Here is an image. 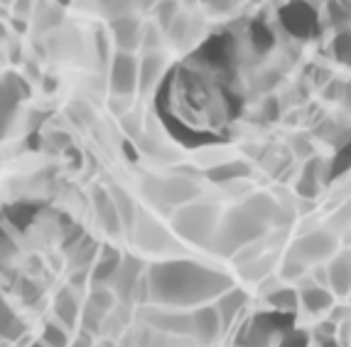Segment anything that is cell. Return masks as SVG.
<instances>
[{
  "label": "cell",
  "instance_id": "3",
  "mask_svg": "<svg viewBox=\"0 0 351 347\" xmlns=\"http://www.w3.org/2000/svg\"><path fill=\"white\" fill-rule=\"evenodd\" d=\"M295 313L282 311H261L241 325L234 337V347H273L287 330L295 328Z\"/></svg>",
  "mask_w": 351,
  "mask_h": 347
},
{
  "label": "cell",
  "instance_id": "12",
  "mask_svg": "<svg viewBox=\"0 0 351 347\" xmlns=\"http://www.w3.org/2000/svg\"><path fill=\"white\" fill-rule=\"evenodd\" d=\"M192 313V342L194 345H202V347H209L219 340L223 330V323H221V315H219L217 306H199L194 308Z\"/></svg>",
  "mask_w": 351,
  "mask_h": 347
},
{
  "label": "cell",
  "instance_id": "23",
  "mask_svg": "<svg viewBox=\"0 0 351 347\" xmlns=\"http://www.w3.org/2000/svg\"><path fill=\"white\" fill-rule=\"evenodd\" d=\"M251 163L246 160H223V163L211 165L206 170V177L211 183L217 185H226V183H236V180H243V177L251 175Z\"/></svg>",
  "mask_w": 351,
  "mask_h": 347
},
{
  "label": "cell",
  "instance_id": "38",
  "mask_svg": "<svg viewBox=\"0 0 351 347\" xmlns=\"http://www.w3.org/2000/svg\"><path fill=\"white\" fill-rule=\"evenodd\" d=\"M278 347H312V337L307 330L293 328L278 340Z\"/></svg>",
  "mask_w": 351,
  "mask_h": 347
},
{
  "label": "cell",
  "instance_id": "16",
  "mask_svg": "<svg viewBox=\"0 0 351 347\" xmlns=\"http://www.w3.org/2000/svg\"><path fill=\"white\" fill-rule=\"evenodd\" d=\"M91 200H94V212L99 224L106 230V234H121L123 232V222H121V214L116 210V202H113L111 192L106 188H96L94 194H91Z\"/></svg>",
  "mask_w": 351,
  "mask_h": 347
},
{
  "label": "cell",
  "instance_id": "37",
  "mask_svg": "<svg viewBox=\"0 0 351 347\" xmlns=\"http://www.w3.org/2000/svg\"><path fill=\"white\" fill-rule=\"evenodd\" d=\"M20 104V96L8 87L5 79H0V118H12Z\"/></svg>",
  "mask_w": 351,
  "mask_h": 347
},
{
  "label": "cell",
  "instance_id": "45",
  "mask_svg": "<svg viewBox=\"0 0 351 347\" xmlns=\"http://www.w3.org/2000/svg\"><path fill=\"white\" fill-rule=\"evenodd\" d=\"M8 128H10V118H0V138H5Z\"/></svg>",
  "mask_w": 351,
  "mask_h": 347
},
{
  "label": "cell",
  "instance_id": "22",
  "mask_svg": "<svg viewBox=\"0 0 351 347\" xmlns=\"http://www.w3.org/2000/svg\"><path fill=\"white\" fill-rule=\"evenodd\" d=\"M324 168H327V165L319 158L307 160V165L302 168V175H300V180H298V188H295L300 197L315 200L317 192H319V188H322V183H324Z\"/></svg>",
  "mask_w": 351,
  "mask_h": 347
},
{
  "label": "cell",
  "instance_id": "17",
  "mask_svg": "<svg viewBox=\"0 0 351 347\" xmlns=\"http://www.w3.org/2000/svg\"><path fill=\"white\" fill-rule=\"evenodd\" d=\"M121 261H123V254L113 247H101L99 256H96L94 266L88 271V281L91 286H108L116 276V271L121 269Z\"/></svg>",
  "mask_w": 351,
  "mask_h": 347
},
{
  "label": "cell",
  "instance_id": "29",
  "mask_svg": "<svg viewBox=\"0 0 351 347\" xmlns=\"http://www.w3.org/2000/svg\"><path fill=\"white\" fill-rule=\"evenodd\" d=\"M349 170H351V135L346 138L344 143H339V146H337L332 160H329L327 168H324V180L341 177V175H346Z\"/></svg>",
  "mask_w": 351,
  "mask_h": 347
},
{
  "label": "cell",
  "instance_id": "11",
  "mask_svg": "<svg viewBox=\"0 0 351 347\" xmlns=\"http://www.w3.org/2000/svg\"><path fill=\"white\" fill-rule=\"evenodd\" d=\"M143 320H145L147 328L165 333V335H172V337L192 335V313L189 311H158V308H147L143 313Z\"/></svg>",
  "mask_w": 351,
  "mask_h": 347
},
{
  "label": "cell",
  "instance_id": "24",
  "mask_svg": "<svg viewBox=\"0 0 351 347\" xmlns=\"http://www.w3.org/2000/svg\"><path fill=\"white\" fill-rule=\"evenodd\" d=\"M79 315H82V306L76 300L74 291L71 289H62L54 298V318H57L59 325H64L66 330L76 328L79 323Z\"/></svg>",
  "mask_w": 351,
  "mask_h": 347
},
{
  "label": "cell",
  "instance_id": "19",
  "mask_svg": "<svg viewBox=\"0 0 351 347\" xmlns=\"http://www.w3.org/2000/svg\"><path fill=\"white\" fill-rule=\"evenodd\" d=\"M243 207H246L258 222H263L265 227H273V224L282 227V224H287V214H282L278 202L273 197H268V194H253V197H248L243 202Z\"/></svg>",
  "mask_w": 351,
  "mask_h": 347
},
{
  "label": "cell",
  "instance_id": "7",
  "mask_svg": "<svg viewBox=\"0 0 351 347\" xmlns=\"http://www.w3.org/2000/svg\"><path fill=\"white\" fill-rule=\"evenodd\" d=\"M236 52H239V45H236V40L231 35H211L209 40L197 49L194 59L199 62L202 69L226 74V71H231V67H234Z\"/></svg>",
  "mask_w": 351,
  "mask_h": 347
},
{
  "label": "cell",
  "instance_id": "6",
  "mask_svg": "<svg viewBox=\"0 0 351 347\" xmlns=\"http://www.w3.org/2000/svg\"><path fill=\"white\" fill-rule=\"evenodd\" d=\"M155 111H158L162 128L167 131L172 141H177L182 148H192V150H199V148L223 143V135L219 133V131L197 128V126L187 124V121H184V118H180L177 113H172L170 109H155Z\"/></svg>",
  "mask_w": 351,
  "mask_h": 347
},
{
  "label": "cell",
  "instance_id": "36",
  "mask_svg": "<svg viewBox=\"0 0 351 347\" xmlns=\"http://www.w3.org/2000/svg\"><path fill=\"white\" fill-rule=\"evenodd\" d=\"M88 306H94V308H99L101 313H108L113 311V306H116V293H113L108 286H94L91 289V293H88V300H86Z\"/></svg>",
  "mask_w": 351,
  "mask_h": 347
},
{
  "label": "cell",
  "instance_id": "2",
  "mask_svg": "<svg viewBox=\"0 0 351 347\" xmlns=\"http://www.w3.org/2000/svg\"><path fill=\"white\" fill-rule=\"evenodd\" d=\"M268 232L263 222H258L246 207H234L219 219L217 234L211 239V251L221 254V256H236L241 249L251 247L261 241Z\"/></svg>",
  "mask_w": 351,
  "mask_h": 347
},
{
  "label": "cell",
  "instance_id": "28",
  "mask_svg": "<svg viewBox=\"0 0 351 347\" xmlns=\"http://www.w3.org/2000/svg\"><path fill=\"white\" fill-rule=\"evenodd\" d=\"M25 335V323L18 318V313L8 306L5 298H0V337L3 340H20Z\"/></svg>",
  "mask_w": 351,
  "mask_h": 347
},
{
  "label": "cell",
  "instance_id": "27",
  "mask_svg": "<svg viewBox=\"0 0 351 347\" xmlns=\"http://www.w3.org/2000/svg\"><path fill=\"white\" fill-rule=\"evenodd\" d=\"M40 214V205L37 202H15L5 210V219L10 227H15L18 232H25L29 224L35 222Z\"/></svg>",
  "mask_w": 351,
  "mask_h": 347
},
{
  "label": "cell",
  "instance_id": "31",
  "mask_svg": "<svg viewBox=\"0 0 351 347\" xmlns=\"http://www.w3.org/2000/svg\"><path fill=\"white\" fill-rule=\"evenodd\" d=\"M113 197V202H116V210L118 214H121V222H123V230H133L135 222H138V210H135V202L133 197H130L128 192H125L123 188H111L108 190Z\"/></svg>",
  "mask_w": 351,
  "mask_h": 347
},
{
  "label": "cell",
  "instance_id": "44",
  "mask_svg": "<svg viewBox=\"0 0 351 347\" xmlns=\"http://www.w3.org/2000/svg\"><path fill=\"white\" fill-rule=\"evenodd\" d=\"M29 5H32V0H15V8H18V12H27Z\"/></svg>",
  "mask_w": 351,
  "mask_h": 347
},
{
  "label": "cell",
  "instance_id": "50",
  "mask_svg": "<svg viewBox=\"0 0 351 347\" xmlns=\"http://www.w3.org/2000/svg\"><path fill=\"white\" fill-rule=\"evenodd\" d=\"M304 3H315V0H304Z\"/></svg>",
  "mask_w": 351,
  "mask_h": 347
},
{
  "label": "cell",
  "instance_id": "32",
  "mask_svg": "<svg viewBox=\"0 0 351 347\" xmlns=\"http://www.w3.org/2000/svg\"><path fill=\"white\" fill-rule=\"evenodd\" d=\"M265 303H268L273 311L282 313H295L300 306V293L298 289H287V286H278L276 291L265 293Z\"/></svg>",
  "mask_w": 351,
  "mask_h": 347
},
{
  "label": "cell",
  "instance_id": "21",
  "mask_svg": "<svg viewBox=\"0 0 351 347\" xmlns=\"http://www.w3.org/2000/svg\"><path fill=\"white\" fill-rule=\"evenodd\" d=\"M217 311H219V315H221V323H223V328H228V325L234 323L236 318H239L241 313H243V308L248 306V293L243 289H228V291H223L221 295L217 298Z\"/></svg>",
  "mask_w": 351,
  "mask_h": 347
},
{
  "label": "cell",
  "instance_id": "34",
  "mask_svg": "<svg viewBox=\"0 0 351 347\" xmlns=\"http://www.w3.org/2000/svg\"><path fill=\"white\" fill-rule=\"evenodd\" d=\"M106 323V313H101L99 308L94 306H84L82 308V315H79V325H82V333H88V335H99L101 330H104Z\"/></svg>",
  "mask_w": 351,
  "mask_h": 347
},
{
  "label": "cell",
  "instance_id": "26",
  "mask_svg": "<svg viewBox=\"0 0 351 347\" xmlns=\"http://www.w3.org/2000/svg\"><path fill=\"white\" fill-rule=\"evenodd\" d=\"M69 251V266L74 271H91L96 256H99V244L91 236H82L74 247L66 249Z\"/></svg>",
  "mask_w": 351,
  "mask_h": 347
},
{
  "label": "cell",
  "instance_id": "20",
  "mask_svg": "<svg viewBox=\"0 0 351 347\" xmlns=\"http://www.w3.org/2000/svg\"><path fill=\"white\" fill-rule=\"evenodd\" d=\"M300 293V303L307 313H324V311H332L334 306V293L327 289V286H319V283L310 281V283H302V289L298 291Z\"/></svg>",
  "mask_w": 351,
  "mask_h": 347
},
{
  "label": "cell",
  "instance_id": "5",
  "mask_svg": "<svg viewBox=\"0 0 351 347\" xmlns=\"http://www.w3.org/2000/svg\"><path fill=\"white\" fill-rule=\"evenodd\" d=\"M143 190H145V194L155 205L177 207V210L194 202L197 194H199V188H197V183H194L192 177H182V175L165 177V180H160V177H145Z\"/></svg>",
  "mask_w": 351,
  "mask_h": 347
},
{
  "label": "cell",
  "instance_id": "48",
  "mask_svg": "<svg viewBox=\"0 0 351 347\" xmlns=\"http://www.w3.org/2000/svg\"><path fill=\"white\" fill-rule=\"evenodd\" d=\"M54 3H57V5H69L71 0H54Z\"/></svg>",
  "mask_w": 351,
  "mask_h": 347
},
{
  "label": "cell",
  "instance_id": "47",
  "mask_svg": "<svg viewBox=\"0 0 351 347\" xmlns=\"http://www.w3.org/2000/svg\"><path fill=\"white\" fill-rule=\"evenodd\" d=\"M344 328H346V333H349V337H351V315H349V320L344 323Z\"/></svg>",
  "mask_w": 351,
  "mask_h": 347
},
{
  "label": "cell",
  "instance_id": "41",
  "mask_svg": "<svg viewBox=\"0 0 351 347\" xmlns=\"http://www.w3.org/2000/svg\"><path fill=\"white\" fill-rule=\"evenodd\" d=\"M280 276L287 278V281H293V278H302L304 276V264H300V261H295V259H285L282 261Z\"/></svg>",
  "mask_w": 351,
  "mask_h": 347
},
{
  "label": "cell",
  "instance_id": "10",
  "mask_svg": "<svg viewBox=\"0 0 351 347\" xmlns=\"http://www.w3.org/2000/svg\"><path fill=\"white\" fill-rule=\"evenodd\" d=\"M138 87V59L130 52H116L108 62V89L118 99H128Z\"/></svg>",
  "mask_w": 351,
  "mask_h": 347
},
{
  "label": "cell",
  "instance_id": "18",
  "mask_svg": "<svg viewBox=\"0 0 351 347\" xmlns=\"http://www.w3.org/2000/svg\"><path fill=\"white\" fill-rule=\"evenodd\" d=\"M135 239L141 247H145L147 251H162L165 247H170V234L165 232V227H160L155 219H150L147 214H138L135 222Z\"/></svg>",
  "mask_w": 351,
  "mask_h": 347
},
{
  "label": "cell",
  "instance_id": "42",
  "mask_svg": "<svg viewBox=\"0 0 351 347\" xmlns=\"http://www.w3.org/2000/svg\"><path fill=\"white\" fill-rule=\"evenodd\" d=\"M94 345H96L94 335H88V333H82V330H79V335L71 340L69 347H94Z\"/></svg>",
  "mask_w": 351,
  "mask_h": 347
},
{
  "label": "cell",
  "instance_id": "35",
  "mask_svg": "<svg viewBox=\"0 0 351 347\" xmlns=\"http://www.w3.org/2000/svg\"><path fill=\"white\" fill-rule=\"evenodd\" d=\"M42 345L47 347H69L71 345V337L66 333L64 325H59L57 320L54 323H47L45 330H42Z\"/></svg>",
  "mask_w": 351,
  "mask_h": 347
},
{
  "label": "cell",
  "instance_id": "25",
  "mask_svg": "<svg viewBox=\"0 0 351 347\" xmlns=\"http://www.w3.org/2000/svg\"><path fill=\"white\" fill-rule=\"evenodd\" d=\"M165 77V59L160 54H145L138 65V87L141 91H150Z\"/></svg>",
  "mask_w": 351,
  "mask_h": 347
},
{
  "label": "cell",
  "instance_id": "8",
  "mask_svg": "<svg viewBox=\"0 0 351 347\" xmlns=\"http://www.w3.org/2000/svg\"><path fill=\"white\" fill-rule=\"evenodd\" d=\"M334 254H337V236L332 232H310V234L295 239V244L287 251V259H295L307 266L332 259Z\"/></svg>",
  "mask_w": 351,
  "mask_h": 347
},
{
  "label": "cell",
  "instance_id": "49",
  "mask_svg": "<svg viewBox=\"0 0 351 347\" xmlns=\"http://www.w3.org/2000/svg\"><path fill=\"white\" fill-rule=\"evenodd\" d=\"M32 347H47V345H42V342H35V345H32Z\"/></svg>",
  "mask_w": 351,
  "mask_h": 347
},
{
  "label": "cell",
  "instance_id": "13",
  "mask_svg": "<svg viewBox=\"0 0 351 347\" xmlns=\"http://www.w3.org/2000/svg\"><path fill=\"white\" fill-rule=\"evenodd\" d=\"M143 276H145V264H143V259H138V256H123L121 269L116 271V276L108 283V289L118 295V300L130 303Z\"/></svg>",
  "mask_w": 351,
  "mask_h": 347
},
{
  "label": "cell",
  "instance_id": "40",
  "mask_svg": "<svg viewBox=\"0 0 351 347\" xmlns=\"http://www.w3.org/2000/svg\"><path fill=\"white\" fill-rule=\"evenodd\" d=\"M158 20L162 27H172V20H177V3L175 0H162L158 5Z\"/></svg>",
  "mask_w": 351,
  "mask_h": 347
},
{
  "label": "cell",
  "instance_id": "15",
  "mask_svg": "<svg viewBox=\"0 0 351 347\" xmlns=\"http://www.w3.org/2000/svg\"><path fill=\"white\" fill-rule=\"evenodd\" d=\"M111 35L118 45V52H130L143 45V27L133 15H121L111 20Z\"/></svg>",
  "mask_w": 351,
  "mask_h": 347
},
{
  "label": "cell",
  "instance_id": "39",
  "mask_svg": "<svg viewBox=\"0 0 351 347\" xmlns=\"http://www.w3.org/2000/svg\"><path fill=\"white\" fill-rule=\"evenodd\" d=\"M334 54H337L339 62L351 65V32L349 30H344V32L337 35V40H334Z\"/></svg>",
  "mask_w": 351,
  "mask_h": 347
},
{
  "label": "cell",
  "instance_id": "43",
  "mask_svg": "<svg viewBox=\"0 0 351 347\" xmlns=\"http://www.w3.org/2000/svg\"><path fill=\"white\" fill-rule=\"evenodd\" d=\"M317 347H341V342L337 337H324V340H317Z\"/></svg>",
  "mask_w": 351,
  "mask_h": 347
},
{
  "label": "cell",
  "instance_id": "4",
  "mask_svg": "<svg viewBox=\"0 0 351 347\" xmlns=\"http://www.w3.org/2000/svg\"><path fill=\"white\" fill-rule=\"evenodd\" d=\"M172 227L184 241L209 249L219 227V207L211 202H189L175 212Z\"/></svg>",
  "mask_w": 351,
  "mask_h": 347
},
{
  "label": "cell",
  "instance_id": "46",
  "mask_svg": "<svg viewBox=\"0 0 351 347\" xmlns=\"http://www.w3.org/2000/svg\"><path fill=\"white\" fill-rule=\"evenodd\" d=\"M94 347H118V345H116V340H111V337H104V340H99Z\"/></svg>",
  "mask_w": 351,
  "mask_h": 347
},
{
  "label": "cell",
  "instance_id": "33",
  "mask_svg": "<svg viewBox=\"0 0 351 347\" xmlns=\"http://www.w3.org/2000/svg\"><path fill=\"white\" fill-rule=\"evenodd\" d=\"M276 264V256H270V254H261L256 256L253 261L241 266V276L248 278V281H265V276H270V269Z\"/></svg>",
  "mask_w": 351,
  "mask_h": 347
},
{
  "label": "cell",
  "instance_id": "9",
  "mask_svg": "<svg viewBox=\"0 0 351 347\" xmlns=\"http://www.w3.org/2000/svg\"><path fill=\"white\" fill-rule=\"evenodd\" d=\"M278 20L285 27V32L300 37V40H307L319 32V15H317L315 5L304 3V0H290L287 5H282Z\"/></svg>",
  "mask_w": 351,
  "mask_h": 347
},
{
  "label": "cell",
  "instance_id": "14",
  "mask_svg": "<svg viewBox=\"0 0 351 347\" xmlns=\"http://www.w3.org/2000/svg\"><path fill=\"white\" fill-rule=\"evenodd\" d=\"M324 269H327V289L332 291L334 295H339V298L349 295L351 293V251L349 249L334 254Z\"/></svg>",
  "mask_w": 351,
  "mask_h": 347
},
{
  "label": "cell",
  "instance_id": "30",
  "mask_svg": "<svg viewBox=\"0 0 351 347\" xmlns=\"http://www.w3.org/2000/svg\"><path fill=\"white\" fill-rule=\"evenodd\" d=\"M248 40H251L253 52H258V54H268L270 49L276 47V35H273V30H270L263 20H253V23L248 25Z\"/></svg>",
  "mask_w": 351,
  "mask_h": 347
},
{
  "label": "cell",
  "instance_id": "1",
  "mask_svg": "<svg viewBox=\"0 0 351 347\" xmlns=\"http://www.w3.org/2000/svg\"><path fill=\"white\" fill-rule=\"evenodd\" d=\"M150 303L167 308H197L219 298L223 291L234 289V278L202 266L197 261H162L147 269Z\"/></svg>",
  "mask_w": 351,
  "mask_h": 347
}]
</instances>
